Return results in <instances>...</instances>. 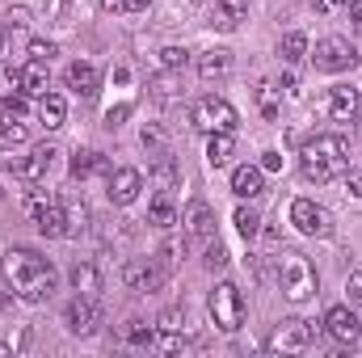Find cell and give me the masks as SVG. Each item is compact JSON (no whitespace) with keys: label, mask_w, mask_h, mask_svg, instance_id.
I'll return each mask as SVG.
<instances>
[{"label":"cell","mask_w":362,"mask_h":358,"mask_svg":"<svg viewBox=\"0 0 362 358\" xmlns=\"http://www.w3.org/2000/svg\"><path fill=\"white\" fill-rule=\"evenodd\" d=\"M282 169V152H262V173H278Z\"/></svg>","instance_id":"43"},{"label":"cell","mask_w":362,"mask_h":358,"mask_svg":"<svg viewBox=\"0 0 362 358\" xmlns=\"http://www.w3.org/2000/svg\"><path fill=\"white\" fill-rule=\"evenodd\" d=\"M55 156H59V152H55L51 144H42V148L30 152V161H8V173H13V178H25V181H38V178H47V169H51Z\"/></svg>","instance_id":"14"},{"label":"cell","mask_w":362,"mask_h":358,"mask_svg":"<svg viewBox=\"0 0 362 358\" xmlns=\"http://www.w3.org/2000/svg\"><path fill=\"white\" fill-rule=\"evenodd\" d=\"M232 194H236V198H257V194H266V173H262V165H236V169H232Z\"/></svg>","instance_id":"17"},{"label":"cell","mask_w":362,"mask_h":358,"mask_svg":"<svg viewBox=\"0 0 362 358\" xmlns=\"http://www.w3.org/2000/svg\"><path fill=\"white\" fill-rule=\"evenodd\" d=\"M325 4H346V0H325Z\"/></svg>","instance_id":"51"},{"label":"cell","mask_w":362,"mask_h":358,"mask_svg":"<svg viewBox=\"0 0 362 358\" xmlns=\"http://www.w3.org/2000/svg\"><path fill=\"white\" fill-rule=\"evenodd\" d=\"M30 215H34V224H38V232H42V236H51V241H55V236H68V215H64V207H59V202H51V198H47V202H42V207H34Z\"/></svg>","instance_id":"16"},{"label":"cell","mask_w":362,"mask_h":358,"mask_svg":"<svg viewBox=\"0 0 362 358\" xmlns=\"http://www.w3.org/2000/svg\"><path fill=\"white\" fill-rule=\"evenodd\" d=\"M38 118L55 131V127H64V118H68V105H64V97L59 93H42L38 97Z\"/></svg>","instance_id":"25"},{"label":"cell","mask_w":362,"mask_h":358,"mask_svg":"<svg viewBox=\"0 0 362 358\" xmlns=\"http://www.w3.org/2000/svg\"><path fill=\"white\" fill-rule=\"evenodd\" d=\"M185 232L194 236V241H215V215H211V207L206 202H194L189 211H185Z\"/></svg>","instance_id":"18"},{"label":"cell","mask_w":362,"mask_h":358,"mask_svg":"<svg viewBox=\"0 0 362 358\" xmlns=\"http://www.w3.org/2000/svg\"><path fill=\"white\" fill-rule=\"evenodd\" d=\"M232 224H236V232H240L245 241H253V236L262 232V215H257L253 207H236V215H232Z\"/></svg>","instance_id":"27"},{"label":"cell","mask_w":362,"mask_h":358,"mask_svg":"<svg viewBox=\"0 0 362 358\" xmlns=\"http://www.w3.org/2000/svg\"><path fill=\"white\" fill-rule=\"evenodd\" d=\"M266 346H270L274 354H303V350L312 346V325L299 321V316H286L282 325H274V333H270Z\"/></svg>","instance_id":"7"},{"label":"cell","mask_w":362,"mask_h":358,"mask_svg":"<svg viewBox=\"0 0 362 358\" xmlns=\"http://www.w3.org/2000/svg\"><path fill=\"white\" fill-rule=\"evenodd\" d=\"M0 270H4L8 291H13L17 299H25V304H42V299L55 291V282H59L51 258H42V253H34V249H21V245H13V249L4 253Z\"/></svg>","instance_id":"1"},{"label":"cell","mask_w":362,"mask_h":358,"mask_svg":"<svg viewBox=\"0 0 362 358\" xmlns=\"http://www.w3.org/2000/svg\"><path fill=\"white\" fill-rule=\"evenodd\" d=\"M325 333H329L337 346H354V342L362 337V325H358V316H354L346 304H337V308L325 312Z\"/></svg>","instance_id":"9"},{"label":"cell","mask_w":362,"mask_h":358,"mask_svg":"<svg viewBox=\"0 0 362 358\" xmlns=\"http://www.w3.org/2000/svg\"><path fill=\"white\" fill-rule=\"evenodd\" d=\"M97 173L110 178V161H105L101 152H93V148H81V152L72 156V178L85 181V178H97Z\"/></svg>","instance_id":"20"},{"label":"cell","mask_w":362,"mask_h":358,"mask_svg":"<svg viewBox=\"0 0 362 358\" xmlns=\"http://www.w3.org/2000/svg\"><path fill=\"white\" fill-rule=\"evenodd\" d=\"M101 8H110V13H114V8H122V0H101Z\"/></svg>","instance_id":"49"},{"label":"cell","mask_w":362,"mask_h":358,"mask_svg":"<svg viewBox=\"0 0 362 358\" xmlns=\"http://www.w3.org/2000/svg\"><path fill=\"white\" fill-rule=\"evenodd\" d=\"M245 17H249V0H215V8H211V25H219V30H236Z\"/></svg>","instance_id":"19"},{"label":"cell","mask_w":362,"mask_h":358,"mask_svg":"<svg viewBox=\"0 0 362 358\" xmlns=\"http://www.w3.org/2000/svg\"><path fill=\"white\" fill-rule=\"evenodd\" d=\"M64 215H68V236L89 224V211H85V207H64Z\"/></svg>","instance_id":"38"},{"label":"cell","mask_w":362,"mask_h":358,"mask_svg":"<svg viewBox=\"0 0 362 358\" xmlns=\"http://www.w3.org/2000/svg\"><path fill=\"white\" fill-rule=\"evenodd\" d=\"M202 266L206 270H223L228 266V249L219 241H206V253H202Z\"/></svg>","instance_id":"34"},{"label":"cell","mask_w":362,"mask_h":358,"mask_svg":"<svg viewBox=\"0 0 362 358\" xmlns=\"http://www.w3.org/2000/svg\"><path fill=\"white\" fill-rule=\"evenodd\" d=\"M312 64H316V72H350L358 64V51L346 38H320L312 51Z\"/></svg>","instance_id":"8"},{"label":"cell","mask_w":362,"mask_h":358,"mask_svg":"<svg viewBox=\"0 0 362 358\" xmlns=\"http://www.w3.org/2000/svg\"><path fill=\"white\" fill-rule=\"evenodd\" d=\"M4 25H8V30H25V25H30V13H25V8H8V13H4Z\"/></svg>","instance_id":"40"},{"label":"cell","mask_w":362,"mask_h":358,"mask_svg":"<svg viewBox=\"0 0 362 358\" xmlns=\"http://www.w3.org/2000/svg\"><path fill=\"white\" fill-rule=\"evenodd\" d=\"M72 287H76V295H97L101 291V274H97V266L93 262H76L72 266Z\"/></svg>","instance_id":"26"},{"label":"cell","mask_w":362,"mask_h":358,"mask_svg":"<svg viewBox=\"0 0 362 358\" xmlns=\"http://www.w3.org/2000/svg\"><path fill=\"white\" fill-rule=\"evenodd\" d=\"M165 278H169V270L160 262H127V270H122V282L131 291H160Z\"/></svg>","instance_id":"10"},{"label":"cell","mask_w":362,"mask_h":358,"mask_svg":"<svg viewBox=\"0 0 362 358\" xmlns=\"http://www.w3.org/2000/svg\"><path fill=\"white\" fill-rule=\"evenodd\" d=\"M278 85H270V81H262V85H257V110H262V114H266V118H278Z\"/></svg>","instance_id":"30"},{"label":"cell","mask_w":362,"mask_h":358,"mask_svg":"<svg viewBox=\"0 0 362 358\" xmlns=\"http://www.w3.org/2000/svg\"><path fill=\"white\" fill-rule=\"evenodd\" d=\"M152 178L160 181V190H173V181H177V165H173V156H169V152H160V156H156Z\"/></svg>","instance_id":"31"},{"label":"cell","mask_w":362,"mask_h":358,"mask_svg":"<svg viewBox=\"0 0 362 358\" xmlns=\"http://www.w3.org/2000/svg\"><path fill=\"white\" fill-rule=\"evenodd\" d=\"M127 114H131V105H114V110L105 114V127H118V122H122Z\"/></svg>","instance_id":"45"},{"label":"cell","mask_w":362,"mask_h":358,"mask_svg":"<svg viewBox=\"0 0 362 358\" xmlns=\"http://www.w3.org/2000/svg\"><path fill=\"white\" fill-rule=\"evenodd\" d=\"M97 85H101V76H97L93 64H72L68 68V89H76L81 97H97Z\"/></svg>","instance_id":"22"},{"label":"cell","mask_w":362,"mask_h":358,"mask_svg":"<svg viewBox=\"0 0 362 358\" xmlns=\"http://www.w3.org/2000/svg\"><path fill=\"white\" fill-rule=\"evenodd\" d=\"M358 135H362V110H358Z\"/></svg>","instance_id":"52"},{"label":"cell","mask_w":362,"mask_h":358,"mask_svg":"<svg viewBox=\"0 0 362 358\" xmlns=\"http://www.w3.org/2000/svg\"><path fill=\"white\" fill-rule=\"evenodd\" d=\"M0 55H4V25H0Z\"/></svg>","instance_id":"50"},{"label":"cell","mask_w":362,"mask_h":358,"mask_svg":"<svg viewBox=\"0 0 362 358\" xmlns=\"http://www.w3.org/2000/svg\"><path fill=\"white\" fill-rule=\"evenodd\" d=\"M122 337H127L131 346H152V342H156V333H152V325H144V321H127V329H122Z\"/></svg>","instance_id":"32"},{"label":"cell","mask_w":362,"mask_h":358,"mask_svg":"<svg viewBox=\"0 0 362 358\" xmlns=\"http://www.w3.org/2000/svg\"><path fill=\"white\" fill-rule=\"evenodd\" d=\"M211 321L223 329V333H236L245 325V295L236 282H219L211 291Z\"/></svg>","instance_id":"4"},{"label":"cell","mask_w":362,"mask_h":358,"mask_svg":"<svg viewBox=\"0 0 362 358\" xmlns=\"http://www.w3.org/2000/svg\"><path fill=\"white\" fill-rule=\"evenodd\" d=\"M232 72V55L228 51H202L198 55V76L202 81H219V76H228Z\"/></svg>","instance_id":"21"},{"label":"cell","mask_w":362,"mask_h":358,"mask_svg":"<svg viewBox=\"0 0 362 358\" xmlns=\"http://www.w3.org/2000/svg\"><path fill=\"white\" fill-rule=\"evenodd\" d=\"M148 224H156V228H173V224H177V207H173V194H169V190H160V194L152 198Z\"/></svg>","instance_id":"24"},{"label":"cell","mask_w":362,"mask_h":358,"mask_svg":"<svg viewBox=\"0 0 362 358\" xmlns=\"http://www.w3.org/2000/svg\"><path fill=\"white\" fill-rule=\"evenodd\" d=\"M122 8H127V13H144V8H148V0H122Z\"/></svg>","instance_id":"47"},{"label":"cell","mask_w":362,"mask_h":358,"mask_svg":"<svg viewBox=\"0 0 362 358\" xmlns=\"http://www.w3.org/2000/svg\"><path fill=\"white\" fill-rule=\"evenodd\" d=\"M303 55H308V34L291 30V34L282 38V59H286V64H299Z\"/></svg>","instance_id":"29"},{"label":"cell","mask_w":362,"mask_h":358,"mask_svg":"<svg viewBox=\"0 0 362 358\" xmlns=\"http://www.w3.org/2000/svg\"><path fill=\"white\" fill-rule=\"evenodd\" d=\"M144 148H148L152 156H160V152H165V131H160V127H144Z\"/></svg>","instance_id":"37"},{"label":"cell","mask_w":362,"mask_h":358,"mask_svg":"<svg viewBox=\"0 0 362 358\" xmlns=\"http://www.w3.org/2000/svg\"><path fill=\"white\" fill-rule=\"evenodd\" d=\"M274 278H278V291L291 304H303V299L316 295V270H312V262L303 253H295V249H282L274 258Z\"/></svg>","instance_id":"3"},{"label":"cell","mask_w":362,"mask_h":358,"mask_svg":"<svg viewBox=\"0 0 362 358\" xmlns=\"http://www.w3.org/2000/svg\"><path fill=\"white\" fill-rule=\"evenodd\" d=\"M160 64H165V68H173V72H177L181 64H185V51H181V47H165V51H160Z\"/></svg>","instance_id":"39"},{"label":"cell","mask_w":362,"mask_h":358,"mask_svg":"<svg viewBox=\"0 0 362 358\" xmlns=\"http://www.w3.org/2000/svg\"><path fill=\"white\" fill-rule=\"evenodd\" d=\"M232 152H236L232 131H219V135H211V144H206V165H211V169H223V165L232 161Z\"/></svg>","instance_id":"23"},{"label":"cell","mask_w":362,"mask_h":358,"mask_svg":"<svg viewBox=\"0 0 362 358\" xmlns=\"http://www.w3.org/2000/svg\"><path fill=\"white\" fill-rule=\"evenodd\" d=\"M0 110H4L8 118H25V110H30V101H25V93H8V97L0 101Z\"/></svg>","instance_id":"35"},{"label":"cell","mask_w":362,"mask_h":358,"mask_svg":"<svg viewBox=\"0 0 362 358\" xmlns=\"http://www.w3.org/2000/svg\"><path fill=\"white\" fill-rule=\"evenodd\" d=\"M236 127V110H232V101H223V97H202L198 105H194V131H202V135H219V131H232Z\"/></svg>","instance_id":"5"},{"label":"cell","mask_w":362,"mask_h":358,"mask_svg":"<svg viewBox=\"0 0 362 358\" xmlns=\"http://www.w3.org/2000/svg\"><path fill=\"white\" fill-rule=\"evenodd\" d=\"M8 81H13V89L30 93V97H42L47 93V81H51L47 59H30L25 68H8Z\"/></svg>","instance_id":"11"},{"label":"cell","mask_w":362,"mask_h":358,"mask_svg":"<svg viewBox=\"0 0 362 358\" xmlns=\"http://www.w3.org/2000/svg\"><path fill=\"white\" fill-rule=\"evenodd\" d=\"M299 169L308 181H333L350 169V148L341 135H316L299 148Z\"/></svg>","instance_id":"2"},{"label":"cell","mask_w":362,"mask_h":358,"mask_svg":"<svg viewBox=\"0 0 362 358\" xmlns=\"http://www.w3.org/2000/svg\"><path fill=\"white\" fill-rule=\"evenodd\" d=\"M291 224H295L303 236H316V241H329V236H333V215H329L320 202H312V198H295V202H291Z\"/></svg>","instance_id":"6"},{"label":"cell","mask_w":362,"mask_h":358,"mask_svg":"<svg viewBox=\"0 0 362 358\" xmlns=\"http://www.w3.org/2000/svg\"><path fill=\"white\" fill-rule=\"evenodd\" d=\"M160 333H181L185 329V312H177V308H169V312H160Z\"/></svg>","instance_id":"36"},{"label":"cell","mask_w":362,"mask_h":358,"mask_svg":"<svg viewBox=\"0 0 362 358\" xmlns=\"http://www.w3.org/2000/svg\"><path fill=\"white\" fill-rule=\"evenodd\" d=\"M346 4H350V25L362 34V0H346Z\"/></svg>","instance_id":"46"},{"label":"cell","mask_w":362,"mask_h":358,"mask_svg":"<svg viewBox=\"0 0 362 358\" xmlns=\"http://www.w3.org/2000/svg\"><path fill=\"white\" fill-rule=\"evenodd\" d=\"M21 144H25V127H21V118H8V114H4V118H0V148L13 152V148H21Z\"/></svg>","instance_id":"28"},{"label":"cell","mask_w":362,"mask_h":358,"mask_svg":"<svg viewBox=\"0 0 362 358\" xmlns=\"http://www.w3.org/2000/svg\"><path fill=\"white\" fill-rule=\"evenodd\" d=\"M358 89L354 85H333L329 89V118L333 122H354L358 118Z\"/></svg>","instance_id":"15"},{"label":"cell","mask_w":362,"mask_h":358,"mask_svg":"<svg viewBox=\"0 0 362 358\" xmlns=\"http://www.w3.org/2000/svg\"><path fill=\"white\" fill-rule=\"evenodd\" d=\"M51 55H55V42H42V38L30 42V59H47L51 64Z\"/></svg>","instance_id":"41"},{"label":"cell","mask_w":362,"mask_h":358,"mask_svg":"<svg viewBox=\"0 0 362 358\" xmlns=\"http://www.w3.org/2000/svg\"><path fill=\"white\" fill-rule=\"evenodd\" d=\"M346 291H350V299H354V304H362V270L350 274V287H346Z\"/></svg>","instance_id":"44"},{"label":"cell","mask_w":362,"mask_h":358,"mask_svg":"<svg viewBox=\"0 0 362 358\" xmlns=\"http://www.w3.org/2000/svg\"><path fill=\"white\" fill-rule=\"evenodd\" d=\"M152 93H156V101H173V97H177V76H173V68H165V72L152 81Z\"/></svg>","instance_id":"33"},{"label":"cell","mask_w":362,"mask_h":358,"mask_svg":"<svg viewBox=\"0 0 362 358\" xmlns=\"http://www.w3.org/2000/svg\"><path fill=\"white\" fill-rule=\"evenodd\" d=\"M105 185H110V202L131 207V202L139 198V190H144V173H139V169H114Z\"/></svg>","instance_id":"13"},{"label":"cell","mask_w":362,"mask_h":358,"mask_svg":"<svg viewBox=\"0 0 362 358\" xmlns=\"http://www.w3.org/2000/svg\"><path fill=\"white\" fill-rule=\"evenodd\" d=\"M97 321H101V316H97V304H93L89 295H76V299L64 308V325H68L76 337H89L93 329H97Z\"/></svg>","instance_id":"12"},{"label":"cell","mask_w":362,"mask_h":358,"mask_svg":"<svg viewBox=\"0 0 362 358\" xmlns=\"http://www.w3.org/2000/svg\"><path fill=\"white\" fill-rule=\"evenodd\" d=\"M68 4H72V0H55V4H51V13H55V17H64V13H68Z\"/></svg>","instance_id":"48"},{"label":"cell","mask_w":362,"mask_h":358,"mask_svg":"<svg viewBox=\"0 0 362 358\" xmlns=\"http://www.w3.org/2000/svg\"><path fill=\"white\" fill-rule=\"evenodd\" d=\"M341 178H346V190H350L354 198H362V169H346Z\"/></svg>","instance_id":"42"}]
</instances>
